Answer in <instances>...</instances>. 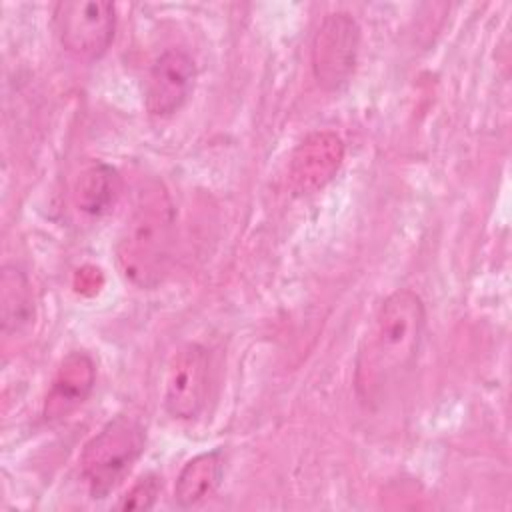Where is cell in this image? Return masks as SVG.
<instances>
[{"label":"cell","instance_id":"1","mask_svg":"<svg viewBox=\"0 0 512 512\" xmlns=\"http://www.w3.org/2000/svg\"><path fill=\"white\" fill-rule=\"evenodd\" d=\"M426 326L422 298L398 288L378 306L354 364V388L366 406L384 404L412 372Z\"/></svg>","mask_w":512,"mask_h":512},{"label":"cell","instance_id":"2","mask_svg":"<svg viewBox=\"0 0 512 512\" xmlns=\"http://www.w3.org/2000/svg\"><path fill=\"white\" fill-rule=\"evenodd\" d=\"M176 244L174 208L166 190L154 182L146 186L116 244L120 272L138 288L158 286L172 264Z\"/></svg>","mask_w":512,"mask_h":512},{"label":"cell","instance_id":"3","mask_svg":"<svg viewBox=\"0 0 512 512\" xmlns=\"http://www.w3.org/2000/svg\"><path fill=\"white\" fill-rule=\"evenodd\" d=\"M146 430L128 414L108 420L82 448L80 472L94 498L110 494L142 456Z\"/></svg>","mask_w":512,"mask_h":512},{"label":"cell","instance_id":"4","mask_svg":"<svg viewBox=\"0 0 512 512\" xmlns=\"http://www.w3.org/2000/svg\"><path fill=\"white\" fill-rule=\"evenodd\" d=\"M54 32L66 52L82 60L106 54L116 32V6L104 0H66L52 10Z\"/></svg>","mask_w":512,"mask_h":512},{"label":"cell","instance_id":"5","mask_svg":"<svg viewBox=\"0 0 512 512\" xmlns=\"http://www.w3.org/2000/svg\"><path fill=\"white\" fill-rule=\"evenodd\" d=\"M360 52V26L348 12L326 14L312 40V72L328 92L348 84Z\"/></svg>","mask_w":512,"mask_h":512},{"label":"cell","instance_id":"6","mask_svg":"<svg viewBox=\"0 0 512 512\" xmlns=\"http://www.w3.org/2000/svg\"><path fill=\"white\" fill-rule=\"evenodd\" d=\"M208 378V350L198 342L178 348L164 378V410L176 420H194L200 416L208 396Z\"/></svg>","mask_w":512,"mask_h":512},{"label":"cell","instance_id":"7","mask_svg":"<svg viewBox=\"0 0 512 512\" xmlns=\"http://www.w3.org/2000/svg\"><path fill=\"white\" fill-rule=\"evenodd\" d=\"M196 62L182 48H168L150 64L144 80V106L150 116L168 118L190 98Z\"/></svg>","mask_w":512,"mask_h":512},{"label":"cell","instance_id":"8","mask_svg":"<svg viewBox=\"0 0 512 512\" xmlns=\"http://www.w3.org/2000/svg\"><path fill=\"white\" fill-rule=\"evenodd\" d=\"M344 142L330 130L310 132L292 152L288 180L296 196H310L322 190L340 170Z\"/></svg>","mask_w":512,"mask_h":512},{"label":"cell","instance_id":"9","mask_svg":"<svg viewBox=\"0 0 512 512\" xmlns=\"http://www.w3.org/2000/svg\"><path fill=\"white\" fill-rule=\"evenodd\" d=\"M96 384L94 360L80 350L62 358L44 400V418L48 422L62 420L76 412L92 394Z\"/></svg>","mask_w":512,"mask_h":512},{"label":"cell","instance_id":"10","mask_svg":"<svg viewBox=\"0 0 512 512\" xmlns=\"http://www.w3.org/2000/svg\"><path fill=\"white\" fill-rule=\"evenodd\" d=\"M36 316L32 284L22 268L4 264L0 272V326L6 336L26 330Z\"/></svg>","mask_w":512,"mask_h":512},{"label":"cell","instance_id":"11","mask_svg":"<svg viewBox=\"0 0 512 512\" xmlns=\"http://www.w3.org/2000/svg\"><path fill=\"white\" fill-rule=\"evenodd\" d=\"M224 476V456L220 450L202 452L190 458L174 484V500L182 508L196 506L214 496Z\"/></svg>","mask_w":512,"mask_h":512},{"label":"cell","instance_id":"12","mask_svg":"<svg viewBox=\"0 0 512 512\" xmlns=\"http://www.w3.org/2000/svg\"><path fill=\"white\" fill-rule=\"evenodd\" d=\"M122 192V180L118 172L104 162L86 166L74 184V202L80 212L88 216L106 214Z\"/></svg>","mask_w":512,"mask_h":512},{"label":"cell","instance_id":"13","mask_svg":"<svg viewBox=\"0 0 512 512\" xmlns=\"http://www.w3.org/2000/svg\"><path fill=\"white\" fill-rule=\"evenodd\" d=\"M162 482L156 474L142 476L118 502L120 510H150L156 504Z\"/></svg>","mask_w":512,"mask_h":512}]
</instances>
